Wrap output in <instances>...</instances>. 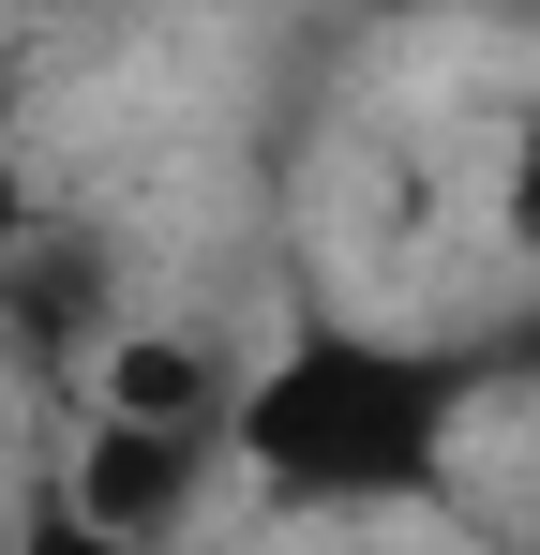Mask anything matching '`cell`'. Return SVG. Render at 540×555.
<instances>
[{
  "label": "cell",
  "mask_w": 540,
  "mask_h": 555,
  "mask_svg": "<svg viewBox=\"0 0 540 555\" xmlns=\"http://www.w3.org/2000/svg\"><path fill=\"white\" fill-rule=\"evenodd\" d=\"M226 465H241V436H226V421H120V405H90L61 511L120 526V541H195V511L226 495Z\"/></svg>",
  "instance_id": "2"
},
{
  "label": "cell",
  "mask_w": 540,
  "mask_h": 555,
  "mask_svg": "<svg viewBox=\"0 0 540 555\" xmlns=\"http://www.w3.org/2000/svg\"><path fill=\"white\" fill-rule=\"evenodd\" d=\"M496 390L480 346H421V331H300L241 361V480L285 511H421L465 465V405Z\"/></svg>",
  "instance_id": "1"
},
{
  "label": "cell",
  "mask_w": 540,
  "mask_h": 555,
  "mask_svg": "<svg viewBox=\"0 0 540 555\" xmlns=\"http://www.w3.org/2000/svg\"><path fill=\"white\" fill-rule=\"evenodd\" d=\"M496 225H511V256H540V91L511 105V135H496Z\"/></svg>",
  "instance_id": "3"
},
{
  "label": "cell",
  "mask_w": 540,
  "mask_h": 555,
  "mask_svg": "<svg viewBox=\"0 0 540 555\" xmlns=\"http://www.w3.org/2000/svg\"><path fill=\"white\" fill-rule=\"evenodd\" d=\"M496 375H526V390H540V315L511 331V346H496Z\"/></svg>",
  "instance_id": "6"
},
{
  "label": "cell",
  "mask_w": 540,
  "mask_h": 555,
  "mask_svg": "<svg viewBox=\"0 0 540 555\" xmlns=\"http://www.w3.org/2000/svg\"><path fill=\"white\" fill-rule=\"evenodd\" d=\"M30 225H46V210H30V135H15V61H0V271H15Z\"/></svg>",
  "instance_id": "4"
},
{
  "label": "cell",
  "mask_w": 540,
  "mask_h": 555,
  "mask_svg": "<svg viewBox=\"0 0 540 555\" xmlns=\"http://www.w3.org/2000/svg\"><path fill=\"white\" fill-rule=\"evenodd\" d=\"M15 555H195V541H120V526H90V511H30Z\"/></svg>",
  "instance_id": "5"
}]
</instances>
